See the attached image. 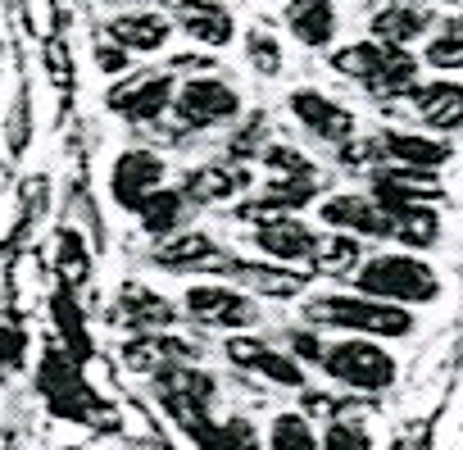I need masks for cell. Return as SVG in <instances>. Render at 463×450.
Returning <instances> with one entry per match:
<instances>
[{"instance_id": "13", "label": "cell", "mask_w": 463, "mask_h": 450, "mask_svg": "<svg viewBox=\"0 0 463 450\" xmlns=\"http://www.w3.org/2000/svg\"><path fill=\"white\" fill-rule=\"evenodd\" d=\"M250 242H255V251H264L269 260L309 264L314 242H318V228H309L300 214H264V218L250 223Z\"/></svg>"}, {"instance_id": "8", "label": "cell", "mask_w": 463, "mask_h": 450, "mask_svg": "<svg viewBox=\"0 0 463 450\" xmlns=\"http://www.w3.org/2000/svg\"><path fill=\"white\" fill-rule=\"evenodd\" d=\"M155 400L182 427V423L218 409V378L209 369H195V359H173L155 373Z\"/></svg>"}, {"instance_id": "28", "label": "cell", "mask_w": 463, "mask_h": 450, "mask_svg": "<svg viewBox=\"0 0 463 450\" xmlns=\"http://www.w3.org/2000/svg\"><path fill=\"white\" fill-rule=\"evenodd\" d=\"M309 264H314V273H323V278H354V269L364 264L359 237L336 233V228H332V233H318Z\"/></svg>"}, {"instance_id": "33", "label": "cell", "mask_w": 463, "mask_h": 450, "mask_svg": "<svg viewBox=\"0 0 463 450\" xmlns=\"http://www.w3.org/2000/svg\"><path fill=\"white\" fill-rule=\"evenodd\" d=\"M246 64L260 73V78H278L287 69V51H282V37L264 24L246 28Z\"/></svg>"}, {"instance_id": "15", "label": "cell", "mask_w": 463, "mask_h": 450, "mask_svg": "<svg viewBox=\"0 0 463 450\" xmlns=\"http://www.w3.org/2000/svg\"><path fill=\"white\" fill-rule=\"evenodd\" d=\"M173 33H177V24L164 10H150V5H123L105 24V37H114L132 55H159L173 42Z\"/></svg>"}, {"instance_id": "40", "label": "cell", "mask_w": 463, "mask_h": 450, "mask_svg": "<svg viewBox=\"0 0 463 450\" xmlns=\"http://www.w3.org/2000/svg\"><path fill=\"white\" fill-rule=\"evenodd\" d=\"M28 137H33V105H28V91L19 96V114H10V150L24 155L28 150Z\"/></svg>"}, {"instance_id": "4", "label": "cell", "mask_w": 463, "mask_h": 450, "mask_svg": "<svg viewBox=\"0 0 463 450\" xmlns=\"http://www.w3.org/2000/svg\"><path fill=\"white\" fill-rule=\"evenodd\" d=\"M318 369L336 387L359 391V396H382V391H391L400 382V359L382 346V337H354V332H345V341L323 346Z\"/></svg>"}, {"instance_id": "12", "label": "cell", "mask_w": 463, "mask_h": 450, "mask_svg": "<svg viewBox=\"0 0 463 450\" xmlns=\"http://www.w3.org/2000/svg\"><path fill=\"white\" fill-rule=\"evenodd\" d=\"M287 110H291V119H296L314 141H323V146H341V141L354 137V110L341 105V101H332V96L318 91V87H296V91L287 96Z\"/></svg>"}, {"instance_id": "3", "label": "cell", "mask_w": 463, "mask_h": 450, "mask_svg": "<svg viewBox=\"0 0 463 450\" xmlns=\"http://www.w3.org/2000/svg\"><path fill=\"white\" fill-rule=\"evenodd\" d=\"M37 396L46 400V409L55 418H69V423H109V405L96 396V387L87 382L82 373V359H73L64 346H46L42 359H37Z\"/></svg>"}, {"instance_id": "26", "label": "cell", "mask_w": 463, "mask_h": 450, "mask_svg": "<svg viewBox=\"0 0 463 450\" xmlns=\"http://www.w3.org/2000/svg\"><path fill=\"white\" fill-rule=\"evenodd\" d=\"M186 209H191V200H186L182 187H155L132 214H137V223H141V233H146V237L164 242V237H173V233L182 228Z\"/></svg>"}, {"instance_id": "5", "label": "cell", "mask_w": 463, "mask_h": 450, "mask_svg": "<svg viewBox=\"0 0 463 450\" xmlns=\"http://www.w3.org/2000/svg\"><path fill=\"white\" fill-rule=\"evenodd\" d=\"M173 123L177 132H213L241 119V91L218 73H191L173 91Z\"/></svg>"}, {"instance_id": "25", "label": "cell", "mask_w": 463, "mask_h": 450, "mask_svg": "<svg viewBox=\"0 0 463 450\" xmlns=\"http://www.w3.org/2000/svg\"><path fill=\"white\" fill-rule=\"evenodd\" d=\"M431 28V10L418 0H386V5L368 19V33L386 46H409Z\"/></svg>"}, {"instance_id": "38", "label": "cell", "mask_w": 463, "mask_h": 450, "mask_svg": "<svg viewBox=\"0 0 463 450\" xmlns=\"http://www.w3.org/2000/svg\"><path fill=\"white\" fill-rule=\"evenodd\" d=\"M24 24L33 37L51 42L55 37V0H24Z\"/></svg>"}, {"instance_id": "43", "label": "cell", "mask_w": 463, "mask_h": 450, "mask_svg": "<svg viewBox=\"0 0 463 450\" xmlns=\"http://www.w3.org/2000/svg\"><path fill=\"white\" fill-rule=\"evenodd\" d=\"M168 69H173V73H213L218 60H213V55H173Z\"/></svg>"}, {"instance_id": "10", "label": "cell", "mask_w": 463, "mask_h": 450, "mask_svg": "<svg viewBox=\"0 0 463 450\" xmlns=\"http://www.w3.org/2000/svg\"><path fill=\"white\" fill-rule=\"evenodd\" d=\"M164 177H168V159H164L159 150L128 146V150H118V155H114L105 187H109V200H114L118 209H128V214H132V209H137L155 187H164Z\"/></svg>"}, {"instance_id": "6", "label": "cell", "mask_w": 463, "mask_h": 450, "mask_svg": "<svg viewBox=\"0 0 463 450\" xmlns=\"http://www.w3.org/2000/svg\"><path fill=\"white\" fill-rule=\"evenodd\" d=\"M173 91H177V73L173 69H141V73H123L109 91H105V110L118 114L132 128H150L173 110Z\"/></svg>"}, {"instance_id": "34", "label": "cell", "mask_w": 463, "mask_h": 450, "mask_svg": "<svg viewBox=\"0 0 463 450\" xmlns=\"http://www.w3.org/2000/svg\"><path fill=\"white\" fill-rule=\"evenodd\" d=\"M55 273H60V282H64V287H73V292H78V287L91 278V251H87V242H82L73 228H64V233H60Z\"/></svg>"}, {"instance_id": "39", "label": "cell", "mask_w": 463, "mask_h": 450, "mask_svg": "<svg viewBox=\"0 0 463 450\" xmlns=\"http://www.w3.org/2000/svg\"><path fill=\"white\" fill-rule=\"evenodd\" d=\"M46 73H51V82L60 87V91H69L73 87V60H69V46L64 42H46Z\"/></svg>"}, {"instance_id": "9", "label": "cell", "mask_w": 463, "mask_h": 450, "mask_svg": "<svg viewBox=\"0 0 463 450\" xmlns=\"http://www.w3.org/2000/svg\"><path fill=\"white\" fill-rule=\"evenodd\" d=\"M222 355H227L232 364H237L241 373L264 378L269 387H282V391H305V364H300L291 350L273 346L269 337H246V332H232V337L222 341Z\"/></svg>"}, {"instance_id": "37", "label": "cell", "mask_w": 463, "mask_h": 450, "mask_svg": "<svg viewBox=\"0 0 463 450\" xmlns=\"http://www.w3.org/2000/svg\"><path fill=\"white\" fill-rule=\"evenodd\" d=\"M91 55H96V69L105 73V78H123L128 69H132V51L128 46H118L114 37H96V46H91Z\"/></svg>"}, {"instance_id": "23", "label": "cell", "mask_w": 463, "mask_h": 450, "mask_svg": "<svg viewBox=\"0 0 463 450\" xmlns=\"http://www.w3.org/2000/svg\"><path fill=\"white\" fill-rule=\"evenodd\" d=\"M377 146H382V164H409V168H440L454 155L449 141L422 137V132H400V128L377 132Z\"/></svg>"}, {"instance_id": "11", "label": "cell", "mask_w": 463, "mask_h": 450, "mask_svg": "<svg viewBox=\"0 0 463 450\" xmlns=\"http://www.w3.org/2000/svg\"><path fill=\"white\" fill-rule=\"evenodd\" d=\"M318 218L323 228H336V233H350V237H391L395 233V214L373 196V191H336L318 205Z\"/></svg>"}, {"instance_id": "46", "label": "cell", "mask_w": 463, "mask_h": 450, "mask_svg": "<svg viewBox=\"0 0 463 450\" xmlns=\"http://www.w3.org/2000/svg\"><path fill=\"white\" fill-rule=\"evenodd\" d=\"M0 78H5V73H0Z\"/></svg>"}, {"instance_id": "29", "label": "cell", "mask_w": 463, "mask_h": 450, "mask_svg": "<svg viewBox=\"0 0 463 450\" xmlns=\"http://www.w3.org/2000/svg\"><path fill=\"white\" fill-rule=\"evenodd\" d=\"M51 319H55V328H60V337H64V350L87 364V355H91V332H87L82 305L73 301V287L60 282V292H55V301H51Z\"/></svg>"}, {"instance_id": "32", "label": "cell", "mask_w": 463, "mask_h": 450, "mask_svg": "<svg viewBox=\"0 0 463 450\" xmlns=\"http://www.w3.org/2000/svg\"><path fill=\"white\" fill-rule=\"evenodd\" d=\"M382 55H386V42L368 37V42H350V46L332 51V55H327V64H332V73H341V78H350V82L368 87V82H373V73H377V64H382Z\"/></svg>"}, {"instance_id": "22", "label": "cell", "mask_w": 463, "mask_h": 450, "mask_svg": "<svg viewBox=\"0 0 463 450\" xmlns=\"http://www.w3.org/2000/svg\"><path fill=\"white\" fill-rule=\"evenodd\" d=\"M282 19L305 51H327L341 33V5L336 0H287Z\"/></svg>"}, {"instance_id": "18", "label": "cell", "mask_w": 463, "mask_h": 450, "mask_svg": "<svg viewBox=\"0 0 463 450\" xmlns=\"http://www.w3.org/2000/svg\"><path fill=\"white\" fill-rule=\"evenodd\" d=\"M182 191L191 205H227L241 191H250V168L241 159H209V164L186 168Z\"/></svg>"}, {"instance_id": "27", "label": "cell", "mask_w": 463, "mask_h": 450, "mask_svg": "<svg viewBox=\"0 0 463 450\" xmlns=\"http://www.w3.org/2000/svg\"><path fill=\"white\" fill-rule=\"evenodd\" d=\"M413 87H418L413 51L409 46H386V55H382V64H377V73H373V82L364 91H373L377 101H404Z\"/></svg>"}, {"instance_id": "21", "label": "cell", "mask_w": 463, "mask_h": 450, "mask_svg": "<svg viewBox=\"0 0 463 450\" xmlns=\"http://www.w3.org/2000/svg\"><path fill=\"white\" fill-rule=\"evenodd\" d=\"M182 436L195 445V450H264V436L260 427L246 418V414H204V418H191L182 423Z\"/></svg>"}, {"instance_id": "7", "label": "cell", "mask_w": 463, "mask_h": 450, "mask_svg": "<svg viewBox=\"0 0 463 450\" xmlns=\"http://www.w3.org/2000/svg\"><path fill=\"white\" fill-rule=\"evenodd\" d=\"M186 305V319L195 323V328H218V332H250V328H260V305H255V296L246 292V287H237V282H191L186 287V296H182Z\"/></svg>"}, {"instance_id": "31", "label": "cell", "mask_w": 463, "mask_h": 450, "mask_svg": "<svg viewBox=\"0 0 463 450\" xmlns=\"http://www.w3.org/2000/svg\"><path fill=\"white\" fill-rule=\"evenodd\" d=\"M264 450H323V441L305 409H282V414H273V423L264 432Z\"/></svg>"}, {"instance_id": "42", "label": "cell", "mask_w": 463, "mask_h": 450, "mask_svg": "<svg viewBox=\"0 0 463 450\" xmlns=\"http://www.w3.org/2000/svg\"><path fill=\"white\" fill-rule=\"evenodd\" d=\"M287 346H291V355H296V359H305V364H318V359H323V341L314 337V328L291 332V341H287Z\"/></svg>"}, {"instance_id": "19", "label": "cell", "mask_w": 463, "mask_h": 450, "mask_svg": "<svg viewBox=\"0 0 463 450\" xmlns=\"http://www.w3.org/2000/svg\"><path fill=\"white\" fill-rule=\"evenodd\" d=\"M173 24H177V33H186L204 51H222L237 37V14H232L222 0H177Z\"/></svg>"}, {"instance_id": "14", "label": "cell", "mask_w": 463, "mask_h": 450, "mask_svg": "<svg viewBox=\"0 0 463 450\" xmlns=\"http://www.w3.org/2000/svg\"><path fill=\"white\" fill-rule=\"evenodd\" d=\"M155 264L168 273H227L232 255L200 228H177L155 246Z\"/></svg>"}, {"instance_id": "20", "label": "cell", "mask_w": 463, "mask_h": 450, "mask_svg": "<svg viewBox=\"0 0 463 450\" xmlns=\"http://www.w3.org/2000/svg\"><path fill=\"white\" fill-rule=\"evenodd\" d=\"M409 110L422 119V128H431L436 137H449V132H463V82H418L409 96Z\"/></svg>"}, {"instance_id": "30", "label": "cell", "mask_w": 463, "mask_h": 450, "mask_svg": "<svg viewBox=\"0 0 463 450\" xmlns=\"http://www.w3.org/2000/svg\"><path fill=\"white\" fill-rule=\"evenodd\" d=\"M404 251H431L440 242V218L431 205H400L395 209V233H391Z\"/></svg>"}, {"instance_id": "45", "label": "cell", "mask_w": 463, "mask_h": 450, "mask_svg": "<svg viewBox=\"0 0 463 450\" xmlns=\"http://www.w3.org/2000/svg\"><path fill=\"white\" fill-rule=\"evenodd\" d=\"M0 177H5V155H0Z\"/></svg>"}, {"instance_id": "41", "label": "cell", "mask_w": 463, "mask_h": 450, "mask_svg": "<svg viewBox=\"0 0 463 450\" xmlns=\"http://www.w3.org/2000/svg\"><path fill=\"white\" fill-rule=\"evenodd\" d=\"M28 350V337L19 328H0V369H14Z\"/></svg>"}, {"instance_id": "17", "label": "cell", "mask_w": 463, "mask_h": 450, "mask_svg": "<svg viewBox=\"0 0 463 450\" xmlns=\"http://www.w3.org/2000/svg\"><path fill=\"white\" fill-rule=\"evenodd\" d=\"M373 196L395 214L400 205H436L445 196L436 168H409V164H377L373 168Z\"/></svg>"}, {"instance_id": "36", "label": "cell", "mask_w": 463, "mask_h": 450, "mask_svg": "<svg viewBox=\"0 0 463 450\" xmlns=\"http://www.w3.org/2000/svg\"><path fill=\"white\" fill-rule=\"evenodd\" d=\"M318 441H323V450H377L368 423L354 418V414H336V418H327V432H323Z\"/></svg>"}, {"instance_id": "2", "label": "cell", "mask_w": 463, "mask_h": 450, "mask_svg": "<svg viewBox=\"0 0 463 450\" xmlns=\"http://www.w3.org/2000/svg\"><path fill=\"white\" fill-rule=\"evenodd\" d=\"M354 292H368L377 301L395 305H436L440 301V273L422 260V251H386L354 269Z\"/></svg>"}, {"instance_id": "1", "label": "cell", "mask_w": 463, "mask_h": 450, "mask_svg": "<svg viewBox=\"0 0 463 450\" xmlns=\"http://www.w3.org/2000/svg\"><path fill=\"white\" fill-rule=\"evenodd\" d=\"M305 323L309 328H332V332H354V337H382V341H404L418 328L409 305L377 301L368 292H323V296H309L305 301Z\"/></svg>"}, {"instance_id": "24", "label": "cell", "mask_w": 463, "mask_h": 450, "mask_svg": "<svg viewBox=\"0 0 463 450\" xmlns=\"http://www.w3.org/2000/svg\"><path fill=\"white\" fill-rule=\"evenodd\" d=\"M114 319H118L128 332H159V328H173L177 310H173L159 292H150V287H141V282H128V287L118 292Z\"/></svg>"}, {"instance_id": "35", "label": "cell", "mask_w": 463, "mask_h": 450, "mask_svg": "<svg viewBox=\"0 0 463 450\" xmlns=\"http://www.w3.org/2000/svg\"><path fill=\"white\" fill-rule=\"evenodd\" d=\"M422 64H431L436 73H458L463 69V19H449L422 51Z\"/></svg>"}, {"instance_id": "16", "label": "cell", "mask_w": 463, "mask_h": 450, "mask_svg": "<svg viewBox=\"0 0 463 450\" xmlns=\"http://www.w3.org/2000/svg\"><path fill=\"white\" fill-rule=\"evenodd\" d=\"M227 278L237 287H246L255 301H296L309 287V269L300 273L296 264H282V260L278 264H260V260H241V255H232Z\"/></svg>"}, {"instance_id": "44", "label": "cell", "mask_w": 463, "mask_h": 450, "mask_svg": "<svg viewBox=\"0 0 463 450\" xmlns=\"http://www.w3.org/2000/svg\"><path fill=\"white\" fill-rule=\"evenodd\" d=\"M100 5H114V10H123V5H137V0H100Z\"/></svg>"}]
</instances>
